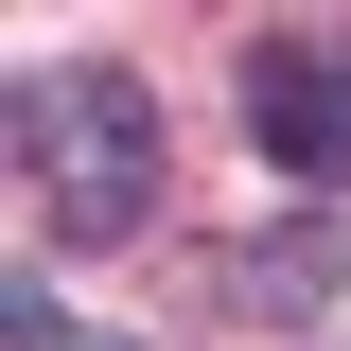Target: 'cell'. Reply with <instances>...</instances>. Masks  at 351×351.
Here are the masks:
<instances>
[{"label":"cell","mask_w":351,"mask_h":351,"mask_svg":"<svg viewBox=\"0 0 351 351\" xmlns=\"http://www.w3.org/2000/svg\"><path fill=\"white\" fill-rule=\"evenodd\" d=\"M36 193H53L71 246H123L158 211V106H141V71H71L36 106Z\"/></svg>","instance_id":"cell-1"},{"label":"cell","mask_w":351,"mask_h":351,"mask_svg":"<svg viewBox=\"0 0 351 351\" xmlns=\"http://www.w3.org/2000/svg\"><path fill=\"white\" fill-rule=\"evenodd\" d=\"M334 281H351V228H334V211H281V228L246 246V299H263V316H299V299H334Z\"/></svg>","instance_id":"cell-3"},{"label":"cell","mask_w":351,"mask_h":351,"mask_svg":"<svg viewBox=\"0 0 351 351\" xmlns=\"http://www.w3.org/2000/svg\"><path fill=\"white\" fill-rule=\"evenodd\" d=\"M246 141L334 193L351 176V36H246Z\"/></svg>","instance_id":"cell-2"},{"label":"cell","mask_w":351,"mask_h":351,"mask_svg":"<svg viewBox=\"0 0 351 351\" xmlns=\"http://www.w3.org/2000/svg\"><path fill=\"white\" fill-rule=\"evenodd\" d=\"M0 351H53V299H36V281H0Z\"/></svg>","instance_id":"cell-4"}]
</instances>
